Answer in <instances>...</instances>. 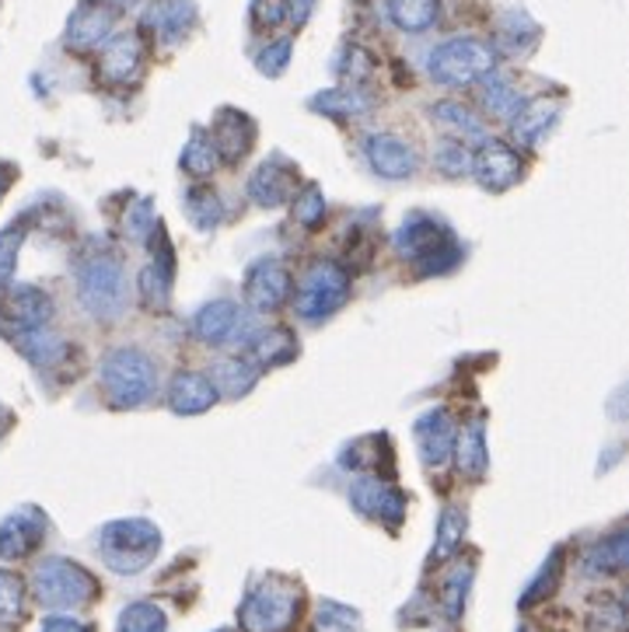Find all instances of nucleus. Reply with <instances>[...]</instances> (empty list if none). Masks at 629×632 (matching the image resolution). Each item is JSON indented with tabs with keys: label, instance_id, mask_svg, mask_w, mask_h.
<instances>
[{
	"label": "nucleus",
	"instance_id": "19",
	"mask_svg": "<svg viewBox=\"0 0 629 632\" xmlns=\"http://www.w3.org/2000/svg\"><path fill=\"white\" fill-rule=\"evenodd\" d=\"M413 437H416V448H419V458H424L427 465H445L451 458V448H454V419L448 409H427L424 416L416 419L413 427Z\"/></svg>",
	"mask_w": 629,
	"mask_h": 632
},
{
	"label": "nucleus",
	"instance_id": "2",
	"mask_svg": "<svg viewBox=\"0 0 629 632\" xmlns=\"http://www.w3.org/2000/svg\"><path fill=\"white\" fill-rule=\"evenodd\" d=\"M99 552L112 573L120 577H137L161 552V531L158 524L144 517H126V521H109L99 534Z\"/></svg>",
	"mask_w": 629,
	"mask_h": 632
},
{
	"label": "nucleus",
	"instance_id": "45",
	"mask_svg": "<svg viewBox=\"0 0 629 632\" xmlns=\"http://www.w3.org/2000/svg\"><path fill=\"white\" fill-rule=\"evenodd\" d=\"M123 227L133 241H144L147 235H155V203L150 200H137L123 217Z\"/></svg>",
	"mask_w": 629,
	"mask_h": 632
},
{
	"label": "nucleus",
	"instance_id": "47",
	"mask_svg": "<svg viewBox=\"0 0 629 632\" xmlns=\"http://www.w3.org/2000/svg\"><path fill=\"white\" fill-rule=\"evenodd\" d=\"M626 625V608H622V598H608L595 608V616H591V632H622Z\"/></svg>",
	"mask_w": 629,
	"mask_h": 632
},
{
	"label": "nucleus",
	"instance_id": "23",
	"mask_svg": "<svg viewBox=\"0 0 629 632\" xmlns=\"http://www.w3.org/2000/svg\"><path fill=\"white\" fill-rule=\"evenodd\" d=\"M168 402H171V409H176V413L196 416V413H206L210 406H214L217 388H214V381H210L206 374L182 371V374H176V381H171Z\"/></svg>",
	"mask_w": 629,
	"mask_h": 632
},
{
	"label": "nucleus",
	"instance_id": "44",
	"mask_svg": "<svg viewBox=\"0 0 629 632\" xmlns=\"http://www.w3.org/2000/svg\"><path fill=\"white\" fill-rule=\"evenodd\" d=\"M294 221L304 224V227H315L322 217H326V196H322V189L315 182H308L301 189V193L294 196Z\"/></svg>",
	"mask_w": 629,
	"mask_h": 632
},
{
	"label": "nucleus",
	"instance_id": "5",
	"mask_svg": "<svg viewBox=\"0 0 629 632\" xmlns=\"http://www.w3.org/2000/svg\"><path fill=\"white\" fill-rule=\"evenodd\" d=\"M32 590H35V601L53 608V611H74V608H85L99 598V580L91 573L74 563L64 560V555H49L32 573Z\"/></svg>",
	"mask_w": 629,
	"mask_h": 632
},
{
	"label": "nucleus",
	"instance_id": "48",
	"mask_svg": "<svg viewBox=\"0 0 629 632\" xmlns=\"http://www.w3.org/2000/svg\"><path fill=\"white\" fill-rule=\"evenodd\" d=\"M252 18H256V25L277 29L280 22H288V0H256Z\"/></svg>",
	"mask_w": 629,
	"mask_h": 632
},
{
	"label": "nucleus",
	"instance_id": "9",
	"mask_svg": "<svg viewBox=\"0 0 629 632\" xmlns=\"http://www.w3.org/2000/svg\"><path fill=\"white\" fill-rule=\"evenodd\" d=\"M193 332L196 339L210 342V347H221V342H249V315H245L235 301H210L196 312L193 318Z\"/></svg>",
	"mask_w": 629,
	"mask_h": 632
},
{
	"label": "nucleus",
	"instance_id": "49",
	"mask_svg": "<svg viewBox=\"0 0 629 632\" xmlns=\"http://www.w3.org/2000/svg\"><path fill=\"white\" fill-rule=\"evenodd\" d=\"M342 56H347V67H339V70L347 74L350 81H364L368 74H371V67H374L371 56L360 49V46H347V49H342Z\"/></svg>",
	"mask_w": 629,
	"mask_h": 632
},
{
	"label": "nucleus",
	"instance_id": "34",
	"mask_svg": "<svg viewBox=\"0 0 629 632\" xmlns=\"http://www.w3.org/2000/svg\"><path fill=\"white\" fill-rule=\"evenodd\" d=\"M249 347H252L259 363H266V368H277V363H288L297 353V339L288 329H266V332L249 336Z\"/></svg>",
	"mask_w": 629,
	"mask_h": 632
},
{
	"label": "nucleus",
	"instance_id": "27",
	"mask_svg": "<svg viewBox=\"0 0 629 632\" xmlns=\"http://www.w3.org/2000/svg\"><path fill=\"white\" fill-rule=\"evenodd\" d=\"M214 388L217 395H227V398H242V395H249L256 388V381H259V368L252 360H245V357H227L221 360L217 368H214Z\"/></svg>",
	"mask_w": 629,
	"mask_h": 632
},
{
	"label": "nucleus",
	"instance_id": "46",
	"mask_svg": "<svg viewBox=\"0 0 629 632\" xmlns=\"http://www.w3.org/2000/svg\"><path fill=\"white\" fill-rule=\"evenodd\" d=\"M291 49H294L291 40H277V43H270V46H266V49L256 56V64H259V70L266 74V78H280V74L288 70Z\"/></svg>",
	"mask_w": 629,
	"mask_h": 632
},
{
	"label": "nucleus",
	"instance_id": "43",
	"mask_svg": "<svg viewBox=\"0 0 629 632\" xmlns=\"http://www.w3.org/2000/svg\"><path fill=\"white\" fill-rule=\"evenodd\" d=\"M560 577H563V552L557 549L549 555V563L539 569V577L528 584V590H525V598H521V605L528 608V605H536L539 598H546V594H552V587L560 584Z\"/></svg>",
	"mask_w": 629,
	"mask_h": 632
},
{
	"label": "nucleus",
	"instance_id": "41",
	"mask_svg": "<svg viewBox=\"0 0 629 632\" xmlns=\"http://www.w3.org/2000/svg\"><path fill=\"white\" fill-rule=\"evenodd\" d=\"M25 241V221H14L0 232V286H8L18 266V252H22Z\"/></svg>",
	"mask_w": 629,
	"mask_h": 632
},
{
	"label": "nucleus",
	"instance_id": "39",
	"mask_svg": "<svg viewBox=\"0 0 629 632\" xmlns=\"http://www.w3.org/2000/svg\"><path fill=\"white\" fill-rule=\"evenodd\" d=\"M469 584H472V566H459L448 573V580L441 587V608L448 622H459L465 611V598H469Z\"/></svg>",
	"mask_w": 629,
	"mask_h": 632
},
{
	"label": "nucleus",
	"instance_id": "11",
	"mask_svg": "<svg viewBox=\"0 0 629 632\" xmlns=\"http://www.w3.org/2000/svg\"><path fill=\"white\" fill-rule=\"evenodd\" d=\"M46 539V514L40 507H18L0 521V560H25Z\"/></svg>",
	"mask_w": 629,
	"mask_h": 632
},
{
	"label": "nucleus",
	"instance_id": "18",
	"mask_svg": "<svg viewBox=\"0 0 629 632\" xmlns=\"http://www.w3.org/2000/svg\"><path fill=\"white\" fill-rule=\"evenodd\" d=\"M144 25L155 32L158 43L176 46L196 29V4L193 0H155L144 14Z\"/></svg>",
	"mask_w": 629,
	"mask_h": 632
},
{
	"label": "nucleus",
	"instance_id": "55",
	"mask_svg": "<svg viewBox=\"0 0 629 632\" xmlns=\"http://www.w3.org/2000/svg\"><path fill=\"white\" fill-rule=\"evenodd\" d=\"M224 632H227V629H224Z\"/></svg>",
	"mask_w": 629,
	"mask_h": 632
},
{
	"label": "nucleus",
	"instance_id": "21",
	"mask_svg": "<svg viewBox=\"0 0 629 632\" xmlns=\"http://www.w3.org/2000/svg\"><path fill=\"white\" fill-rule=\"evenodd\" d=\"M454 462H459V472L472 483H480L490 469V451H486V419L475 416L462 430H454Z\"/></svg>",
	"mask_w": 629,
	"mask_h": 632
},
{
	"label": "nucleus",
	"instance_id": "31",
	"mask_svg": "<svg viewBox=\"0 0 629 632\" xmlns=\"http://www.w3.org/2000/svg\"><path fill=\"white\" fill-rule=\"evenodd\" d=\"M539 43V25L531 22L525 11H510L504 14V22L497 29V46L510 56H528Z\"/></svg>",
	"mask_w": 629,
	"mask_h": 632
},
{
	"label": "nucleus",
	"instance_id": "13",
	"mask_svg": "<svg viewBox=\"0 0 629 632\" xmlns=\"http://www.w3.org/2000/svg\"><path fill=\"white\" fill-rule=\"evenodd\" d=\"M245 297L256 312H277L291 297V273L280 259H259L245 273Z\"/></svg>",
	"mask_w": 629,
	"mask_h": 632
},
{
	"label": "nucleus",
	"instance_id": "38",
	"mask_svg": "<svg viewBox=\"0 0 629 632\" xmlns=\"http://www.w3.org/2000/svg\"><path fill=\"white\" fill-rule=\"evenodd\" d=\"M25 616V584L18 573L0 569V625H14Z\"/></svg>",
	"mask_w": 629,
	"mask_h": 632
},
{
	"label": "nucleus",
	"instance_id": "15",
	"mask_svg": "<svg viewBox=\"0 0 629 632\" xmlns=\"http://www.w3.org/2000/svg\"><path fill=\"white\" fill-rule=\"evenodd\" d=\"M144 67V46L137 32H123V35H109L102 56H99V74L105 84H130L141 78Z\"/></svg>",
	"mask_w": 629,
	"mask_h": 632
},
{
	"label": "nucleus",
	"instance_id": "29",
	"mask_svg": "<svg viewBox=\"0 0 629 632\" xmlns=\"http://www.w3.org/2000/svg\"><path fill=\"white\" fill-rule=\"evenodd\" d=\"M430 116L441 126H448L451 133H459L465 144H486L490 140L486 137V123L475 116L469 105H462V102H437L430 109Z\"/></svg>",
	"mask_w": 629,
	"mask_h": 632
},
{
	"label": "nucleus",
	"instance_id": "50",
	"mask_svg": "<svg viewBox=\"0 0 629 632\" xmlns=\"http://www.w3.org/2000/svg\"><path fill=\"white\" fill-rule=\"evenodd\" d=\"M40 632H91L81 619H70V616H49Z\"/></svg>",
	"mask_w": 629,
	"mask_h": 632
},
{
	"label": "nucleus",
	"instance_id": "42",
	"mask_svg": "<svg viewBox=\"0 0 629 632\" xmlns=\"http://www.w3.org/2000/svg\"><path fill=\"white\" fill-rule=\"evenodd\" d=\"M434 168L441 171V176H448V179H462L465 171H472V150L459 140H448V144H441L437 147V155H434Z\"/></svg>",
	"mask_w": 629,
	"mask_h": 632
},
{
	"label": "nucleus",
	"instance_id": "36",
	"mask_svg": "<svg viewBox=\"0 0 629 632\" xmlns=\"http://www.w3.org/2000/svg\"><path fill=\"white\" fill-rule=\"evenodd\" d=\"M120 632H168L165 611L155 601H133L120 611Z\"/></svg>",
	"mask_w": 629,
	"mask_h": 632
},
{
	"label": "nucleus",
	"instance_id": "3",
	"mask_svg": "<svg viewBox=\"0 0 629 632\" xmlns=\"http://www.w3.org/2000/svg\"><path fill=\"white\" fill-rule=\"evenodd\" d=\"M301 616V590L288 577L259 580L238 608V625L245 632H294Z\"/></svg>",
	"mask_w": 629,
	"mask_h": 632
},
{
	"label": "nucleus",
	"instance_id": "1",
	"mask_svg": "<svg viewBox=\"0 0 629 632\" xmlns=\"http://www.w3.org/2000/svg\"><path fill=\"white\" fill-rule=\"evenodd\" d=\"M395 252L406 262H416L419 273H448L462 262V248L448 227L430 214H409L392 235Z\"/></svg>",
	"mask_w": 629,
	"mask_h": 632
},
{
	"label": "nucleus",
	"instance_id": "37",
	"mask_svg": "<svg viewBox=\"0 0 629 632\" xmlns=\"http://www.w3.org/2000/svg\"><path fill=\"white\" fill-rule=\"evenodd\" d=\"M182 168L189 171V176H196V179H203V176H210L217 165H221V155H217V147H214V140L210 137H203V133H193L189 137V144L182 147Z\"/></svg>",
	"mask_w": 629,
	"mask_h": 632
},
{
	"label": "nucleus",
	"instance_id": "22",
	"mask_svg": "<svg viewBox=\"0 0 629 632\" xmlns=\"http://www.w3.org/2000/svg\"><path fill=\"white\" fill-rule=\"evenodd\" d=\"M252 140H256V126H252V120L245 116V112L224 109L221 116H217V137H214V147H217L221 161L238 165L245 155H249Z\"/></svg>",
	"mask_w": 629,
	"mask_h": 632
},
{
	"label": "nucleus",
	"instance_id": "40",
	"mask_svg": "<svg viewBox=\"0 0 629 632\" xmlns=\"http://www.w3.org/2000/svg\"><path fill=\"white\" fill-rule=\"evenodd\" d=\"M315 625L318 632H364V622H360L357 611L339 601H322Z\"/></svg>",
	"mask_w": 629,
	"mask_h": 632
},
{
	"label": "nucleus",
	"instance_id": "51",
	"mask_svg": "<svg viewBox=\"0 0 629 632\" xmlns=\"http://www.w3.org/2000/svg\"><path fill=\"white\" fill-rule=\"evenodd\" d=\"M312 4H315V0H288V18L294 25H304V22H308V14H312Z\"/></svg>",
	"mask_w": 629,
	"mask_h": 632
},
{
	"label": "nucleus",
	"instance_id": "25",
	"mask_svg": "<svg viewBox=\"0 0 629 632\" xmlns=\"http://www.w3.org/2000/svg\"><path fill=\"white\" fill-rule=\"evenodd\" d=\"M11 339H14V347L22 350L40 371H53L56 363L67 357V342L56 336L49 325H43V329L18 332V336H11Z\"/></svg>",
	"mask_w": 629,
	"mask_h": 632
},
{
	"label": "nucleus",
	"instance_id": "28",
	"mask_svg": "<svg viewBox=\"0 0 629 632\" xmlns=\"http://www.w3.org/2000/svg\"><path fill=\"white\" fill-rule=\"evenodd\" d=\"M629 560V539L626 531H613L608 539L598 545H591L584 555V573L587 577H608V573H619Z\"/></svg>",
	"mask_w": 629,
	"mask_h": 632
},
{
	"label": "nucleus",
	"instance_id": "8",
	"mask_svg": "<svg viewBox=\"0 0 629 632\" xmlns=\"http://www.w3.org/2000/svg\"><path fill=\"white\" fill-rule=\"evenodd\" d=\"M350 297V276L336 262H315L301 280L297 291V315L304 321H322L339 312Z\"/></svg>",
	"mask_w": 629,
	"mask_h": 632
},
{
	"label": "nucleus",
	"instance_id": "54",
	"mask_svg": "<svg viewBox=\"0 0 629 632\" xmlns=\"http://www.w3.org/2000/svg\"><path fill=\"white\" fill-rule=\"evenodd\" d=\"M4 427H8V413L0 409V437H4Z\"/></svg>",
	"mask_w": 629,
	"mask_h": 632
},
{
	"label": "nucleus",
	"instance_id": "17",
	"mask_svg": "<svg viewBox=\"0 0 629 632\" xmlns=\"http://www.w3.org/2000/svg\"><path fill=\"white\" fill-rule=\"evenodd\" d=\"M472 171L483 189H490V193H504V189H510L521 179V158L514 155L507 144L486 140L480 155L472 158Z\"/></svg>",
	"mask_w": 629,
	"mask_h": 632
},
{
	"label": "nucleus",
	"instance_id": "7",
	"mask_svg": "<svg viewBox=\"0 0 629 632\" xmlns=\"http://www.w3.org/2000/svg\"><path fill=\"white\" fill-rule=\"evenodd\" d=\"M78 297L99 321H116L126 308V276L116 256H91L78 270Z\"/></svg>",
	"mask_w": 629,
	"mask_h": 632
},
{
	"label": "nucleus",
	"instance_id": "52",
	"mask_svg": "<svg viewBox=\"0 0 629 632\" xmlns=\"http://www.w3.org/2000/svg\"><path fill=\"white\" fill-rule=\"evenodd\" d=\"M8 185H11V168H4V165H0V196L8 193Z\"/></svg>",
	"mask_w": 629,
	"mask_h": 632
},
{
	"label": "nucleus",
	"instance_id": "10",
	"mask_svg": "<svg viewBox=\"0 0 629 632\" xmlns=\"http://www.w3.org/2000/svg\"><path fill=\"white\" fill-rule=\"evenodd\" d=\"M350 504L357 507V514L371 517V521H381L392 531L406 521V496L395 486L381 483V478H357L350 486Z\"/></svg>",
	"mask_w": 629,
	"mask_h": 632
},
{
	"label": "nucleus",
	"instance_id": "4",
	"mask_svg": "<svg viewBox=\"0 0 629 632\" xmlns=\"http://www.w3.org/2000/svg\"><path fill=\"white\" fill-rule=\"evenodd\" d=\"M102 388L116 409H141L158 392V368L144 350L120 347L102 360Z\"/></svg>",
	"mask_w": 629,
	"mask_h": 632
},
{
	"label": "nucleus",
	"instance_id": "53",
	"mask_svg": "<svg viewBox=\"0 0 629 632\" xmlns=\"http://www.w3.org/2000/svg\"><path fill=\"white\" fill-rule=\"evenodd\" d=\"M105 8H133V4H141V0H102Z\"/></svg>",
	"mask_w": 629,
	"mask_h": 632
},
{
	"label": "nucleus",
	"instance_id": "33",
	"mask_svg": "<svg viewBox=\"0 0 629 632\" xmlns=\"http://www.w3.org/2000/svg\"><path fill=\"white\" fill-rule=\"evenodd\" d=\"M437 14H441V0H389V18L403 32H427Z\"/></svg>",
	"mask_w": 629,
	"mask_h": 632
},
{
	"label": "nucleus",
	"instance_id": "35",
	"mask_svg": "<svg viewBox=\"0 0 629 632\" xmlns=\"http://www.w3.org/2000/svg\"><path fill=\"white\" fill-rule=\"evenodd\" d=\"M186 217L193 221V227H200V232H214V227L221 224V217H224L217 193H210L206 185L189 189V193H186Z\"/></svg>",
	"mask_w": 629,
	"mask_h": 632
},
{
	"label": "nucleus",
	"instance_id": "24",
	"mask_svg": "<svg viewBox=\"0 0 629 632\" xmlns=\"http://www.w3.org/2000/svg\"><path fill=\"white\" fill-rule=\"evenodd\" d=\"M557 120H560V102L536 99V102H525L518 109V116L510 120V129H514V137H518V144L536 147L546 133L557 126Z\"/></svg>",
	"mask_w": 629,
	"mask_h": 632
},
{
	"label": "nucleus",
	"instance_id": "32",
	"mask_svg": "<svg viewBox=\"0 0 629 632\" xmlns=\"http://www.w3.org/2000/svg\"><path fill=\"white\" fill-rule=\"evenodd\" d=\"M465 528H469L465 510H462V507H445L441 521H437L434 549H430V563H445V560H451V555L462 549Z\"/></svg>",
	"mask_w": 629,
	"mask_h": 632
},
{
	"label": "nucleus",
	"instance_id": "26",
	"mask_svg": "<svg viewBox=\"0 0 629 632\" xmlns=\"http://www.w3.org/2000/svg\"><path fill=\"white\" fill-rule=\"evenodd\" d=\"M308 105L329 120H357V116H368L374 102H371V94H364L360 88H336V91L315 94Z\"/></svg>",
	"mask_w": 629,
	"mask_h": 632
},
{
	"label": "nucleus",
	"instance_id": "20",
	"mask_svg": "<svg viewBox=\"0 0 629 632\" xmlns=\"http://www.w3.org/2000/svg\"><path fill=\"white\" fill-rule=\"evenodd\" d=\"M294 182H297V171L283 161V158H273V161H266L252 171V179H249V200L262 210H273V206H283L291 196H294Z\"/></svg>",
	"mask_w": 629,
	"mask_h": 632
},
{
	"label": "nucleus",
	"instance_id": "6",
	"mask_svg": "<svg viewBox=\"0 0 629 632\" xmlns=\"http://www.w3.org/2000/svg\"><path fill=\"white\" fill-rule=\"evenodd\" d=\"M497 64V49L483 40H472V35H459V40H448L427 56V74L430 81L445 84V88H462L480 81L483 74L493 70Z\"/></svg>",
	"mask_w": 629,
	"mask_h": 632
},
{
	"label": "nucleus",
	"instance_id": "30",
	"mask_svg": "<svg viewBox=\"0 0 629 632\" xmlns=\"http://www.w3.org/2000/svg\"><path fill=\"white\" fill-rule=\"evenodd\" d=\"M480 99H483V109L490 112V116H493V120H504V123H510L514 116H518V109L525 105L518 88H514L507 78H501V74H493V70L483 74Z\"/></svg>",
	"mask_w": 629,
	"mask_h": 632
},
{
	"label": "nucleus",
	"instance_id": "12",
	"mask_svg": "<svg viewBox=\"0 0 629 632\" xmlns=\"http://www.w3.org/2000/svg\"><path fill=\"white\" fill-rule=\"evenodd\" d=\"M53 297L40 286H11L4 297V308H0V318H4L8 336L29 332V329H43V325L53 321Z\"/></svg>",
	"mask_w": 629,
	"mask_h": 632
},
{
	"label": "nucleus",
	"instance_id": "16",
	"mask_svg": "<svg viewBox=\"0 0 629 632\" xmlns=\"http://www.w3.org/2000/svg\"><path fill=\"white\" fill-rule=\"evenodd\" d=\"M112 29H116V11L105 8L102 0H85L67 22V46L78 53L99 49V46H105Z\"/></svg>",
	"mask_w": 629,
	"mask_h": 632
},
{
	"label": "nucleus",
	"instance_id": "14",
	"mask_svg": "<svg viewBox=\"0 0 629 632\" xmlns=\"http://www.w3.org/2000/svg\"><path fill=\"white\" fill-rule=\"evenodd\" d=\"M364 155H368V165L389 182L413 179L416 168H419L416 150L406 140L392 137V133H371V137L364 140Z\"/></svg>",
	"mask_w": 629,
	"mask_h": 632
}]
</instances>
